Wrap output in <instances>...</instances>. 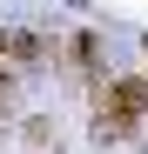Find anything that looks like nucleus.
Returning a JSON list of instances; mask_svg holds the SVG:
<instances>
[{
  "instance_id": "nucleus-2",
  "label": "nucleus",
  "mask_w": 148,
  "mask_h": 154,
  "mask_svg": "<svg viewBox=\"0 0 148 154\" xmlns=\"http://www.w3.org/2000/svg\"><path fill=\"white\" fill-rule=\"evenodd\" d=\"M14 107V74H0V114Z\"/></svg>"
},
{
  "instance_id": "nucleus-1",
  "label": "nucleus",
  "mask_w": 148,
  "mask_h": 154,
  "mask_svg": "<svg viewBox=\"0 0 148 154\" xmlns=\"http://www.w3.org/2000/svg\"><path fill=\"white\" fill-rule=\"evenodd\" d=\"M148 114V81H101V100H94V141H128L135 121Z\"/></svg>"
}]
</instances>
